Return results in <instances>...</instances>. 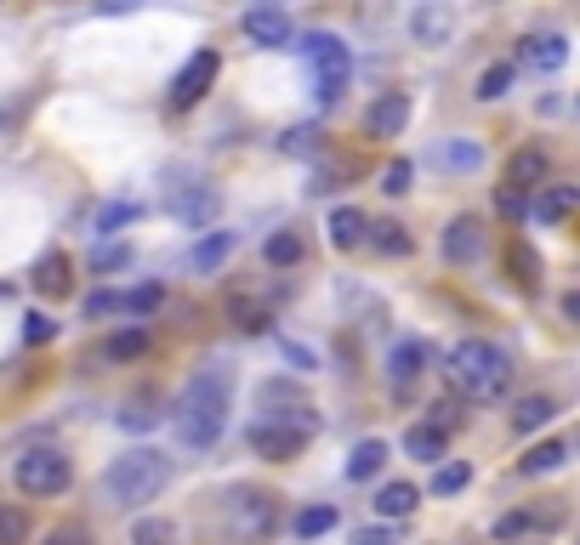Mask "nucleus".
Here are the masks:
<instances>
[{"label":"nucleus","instance_id":"1","mask_svg":"<svg viewBox=\"0 0 580 545\" xmlns=\"http://www.w3.org/2000/svg\"><path fill=\"white\" fill-rule=\"evenodd\" d=\"M228 386H233V370L228 364H211V370H200L182 392H177V415H171V426H177V443L182 450H211V443L222 437V426H228Z\"/></svg>","mask_w":580,"mask_h":545},{"label":"nucleus","instance_id":"2","mask_svg":"<svg viewBox=\"0 0 580 545\" xmlns=\"http://www.w3.org/2000/svg\"><path fill=\"white\" fill-rule=\"evenodd\" d=\"M444 375H450V386L461 392V398H472V404H496L501 392L512 386V364H507L501 346H490V341H456Z\"/></svg>","mask_w":580,"mask_h":545},{"label":"nucleus","instance_id":"3","mask_svg":"<svg viewBox=\"0 0 580 545\" xmlns=\"http://www.w3.org/2000/svg\"><path fill=\"white\" fill-rule=\"evenodd\" d=\"M166 483H171V455H160V450H131V455H120L103 472V501L120 506V512H131V506L160 501Z\"/></svg>","mask_w":580,"mask_h":545},{"label":"nucleus","instance_id":"4","mask_svg":"<svg viewBox=\"0 0 580 545\" xmlns=\"http://www.w3.org/2000/svg\"><path fill=\"white\" fill-rule=\"evenodd\" d=\"M217 528H222V545H257L273 534L279 523V501L268 488H251V483H239L228 494H217Z\"/></svg>","mask_w":580,"mask_h":545},{"label":"nucleus","instance_id":"5","mask_svg":"<svg viewBox=\"0 0 580 545\" xmlns=\"http://www.w3.org/2000/svg\"><path fill=\"white\" fill-rule=\"evenodd\" d=\"M74 483V466L63 450H29L18 461V488L29 494V501H52V494H63Z\"/></svg>","mask_w":580,"mask_h":545},{"label":"nucleus","instance_id":"6","mask_svg":"<svg viewBox=\"0 0 580 545\" xmlns=\"http://www.w3.org/2000/svg\"><path fill=\"white\" fill-rule=\"evenodd\" d=\"M257 398H262V421H268V426H290V432H302V437H308V432H319L313 404H308L290 381H262Z\"/></svg>","mask_w":580,"mask_h":545},{"label":"nucleus","instance_id":"7","mask_svg":"<svg viewBox=\"0 0 580 545\" xmlns=\"http://www.w3.org/2000/svg\"><path fill=\"white\" fill-rule=\"evenodd\" d=\"M302 52H308V58H313V69H319V103H336V97L348 91V74H353L348 46L336 40V34H308Z\"/></svg>","mask_w":580,"mask_h":545},{"label":"nucleus","instance_id":"8","mask_svg":"<svg viewBox=\"0 0 580 545\" xmlns=\"http://www.w3.org/2000/svg\"><path fill=\"white\" fill-rule=\"evenodd\" d=\"M166 302L160 284H142V290H91L86 295V319H109V313H154Z\"/></svg>","mask_w":580,"mask_h":545},{"label":"nucleus","instance_id":"9","mask_svg":"<svg viewBox=\"0 0 580 545\" xmlns=\"http://www.w3.org/2000/svg\"><path fill=\"white\" fill-rule=\"evenodd\" d=\"M217 69H222V58L211 52V46H206V52H193L182 63V74L171 80V109H193V103H200V97L211 91V80H217Z\"/></svg>","mask_w":580,"mask_h":545},{"label":"nucleus","instance_id":"10","mask_svg":"<svg viewBox=\"0 0 580 545\" xmlns=\"http://www.w3.org/2000/svg\"><path fill=\"white\" fill-rule=\"evenodd\" d=\"M478 256H483V222H478V216H456V222L444 228V262L467 268V262H478Z\"/></svg>","mask_w":580,"mask_h":545},{"label":"nucleus","instance_id":"11","mask_svg":"<svg viewBox=\"0 0 580 545\" xmlns=\"http://www.w3.org/2000/svg\"><path fill=\"white\" fill-rule=\"evenodd\" d=\"M239 29H246L251 46H290V18H284V7H251L246 18H239Z\"/></svg>","mask_w":580,"mask_h":545},{"label":"nucleus","instance_id":"12","mask_svg":"<svg viewBox=\"0 0 580 545\" xmlns=\"http://www.w3.org/2000/svg\"><path fill=\"white\" fill-rule=\"evenodd\" d=\"M563 523V506H523V512H507L496 523V539H523V534H547Z\"/></svg>","mask_w":580,"mask_h":545},{"label":"nucleus","instance_id":"13","mask_svg":"<svg viewBox=\"0 0 580 545\" xmlns=\"http://www.w3.org/2000/svg\"><path fill=\"white\" fill-rule=\"evenodd\" d=\"M364 125H370V137H404V125H410V97L404 91L376 97L370 114H364Z\"/></svg>","mask_w":580,"mask_h":545},{"label":"nucleus","instance_id":"14","mask_svg":"<svg viewBox=\"0 0 580 545\" xmlns=\"http://www.w3.org/2000/svg\"><path fill=\"white\" fill-rule=\"evenodd\" d=\"M302 432H290V426H268V421H257L251 426V450L262 455V461H297L302 455Z\"/></svg>","mask_w":580,"mask_h":545},{"label":"nucleus","instance_id":"15","mask_svg":"<svg viewBox=\"0 0 580 545\" xmlns=\"http://www.w3.org/2000/svg\"><path fill=\"white\" fill-rule=\"evenodd\" d=\"M547 176H552V160L541 154V148H518V154L507 160V188H512V193L547 188Z\"/></svg>","mask_w":580,"mask_h":545},{"label":"nucleus","instance_id":"16","mask_svg":"<svg viewBox=\"0 0 580 545\" xmlns=\"http://www.w3.org/2000/svg\"><path fill=\"white\" fill-rule=\"evenodd\" d=\"M563 58H569V40L563 34H523V46H518V63L541 69V74L563 69Z\"/></svg>","mask_w":580,"mask_h":545},{"label":"nucleus","instance_id":"17","mask_svg":"<svg viewBox=\"0 0 580 545\" xmlns=\"http://www.w3.org/2000/svg\"><path fill=\"white\" fill-rule=\"evenodd\" d=\"M69 273H74V262H69L63 251H46V256H40V268H34V290L46 295V302H58V295H69V290H74V279H69Z\"/></svg>","mask_w":580,"mask_h":545},{"label":"nucleus","instance_id":"18","mask_svg":"<svg viewBox=\"0 0 580 545\" xmlns=\"http://www.w3.org/2000/svg\"><path fill=\"white\" fill-rule=\"evenodd\" d=\"M370 239V222L359 205H342V211H330V244L336 251H359V244Z\"/></svg>","mask_w":580,"mask_h":545},{"label":"nucleus","instance_id":"19","mask_svg":"<svg viewBox=\"0 0 580 545\" xmlns=\"http://www.w3.org/2000/svg\"><path fill=\"white\" fill-rule=\"evenodd\" d=\"M421 364H427V346H421V341H399V346H393V359H387L393 392H410V386H416V375H421Z\"/></svg>","mask_w":580,"mask_h":545},{"label":"nucleus","instance_id":"20","mask_svg":"<svg viewBox=\"0 0 580 545\" xmlns=\"http://www.w3.org/2000/svg\"><path fill=\"white\" fill-rule=\"evenodd\" d=\"M450 29H456L450 7H416V12H410V34H416L421 46H444Z\"/></svg>","mask_w":580,"mask_h":545},{"label":"nucleus","instance_id":"21","mask_svg":"<svg viewBox=\"0 0 580 545\" xmlns=\"http://www.w3.org/2000/svg\"><path fill=\"white\" fill-rule=\"evenodd\" d=\"M416 506H421V488L416 483H381V494H376V517H387V523L410 517Z\"/></svg>","mask_w":580,"mask_h":545},{"label":"nucleus","instance_id":"22","mask_svg":"<svg viewBox=\"0 0 580 545\" xmlns=\"http://www.w3.org/2000/svg\"><path fill=\"white\" fill-rule=\"evenodd\" d=\"M558 466H569V443L563 437H547V443H536L523 461H518V472L523 477H547V472H558Z\"/></svg>","mask_w":580,"mask_h":545},{"label":"nucleus","instance_id":"23","mask_svg":"<svg viewBox=\"0 0 580 545\" xmlns=\"http://www.w3.org/2000/svg\"><path fill=\"white\" fill-rule=\"evenodd\" d=\"M97 353H103V364H137L142 353H149V330H114Z\"/></svg>","mask_w":580,"mask_h":545},{"label":"nucleus","instance_id":"24","mask_svg":"<svg viewBox=\"0 0 580 545\" xmlns=\"http://www.w3.org/2000/svg\"><path fill=\"white\" fill-rule=\"evenodd\" d=\"M507 273H512V284H518V290H541V256L529 251L523 239H512V244H507Z\"/></svg>","mask_w":580,"mask_h":545},{"label":"nucleus","instance_id":"25","mask_svg":"<svg viewBox=\"0 0 580 545\" xmlns=\"http://www.w3.org/2000/svg\"><path fill=\"white\" fill-rule=\"evenodd\" d=\"M552 415H558V404L547 398V392H529V398L512 404V432H541Z\"/></svg>","mask_w":580,"mask_h":545},{"label":"nucleus","instance_id":"26","mask_svg":"<svg viewBox=\"0 0 580 545\" xmlns=\"http://www.w3.org/2000/svg\"><path fill=\"white\" fill-rule=\"evenodd\" d=\"M228 313H233V324L246 330V335H262V330L273 324V307H268V302H257V295H233Z\"/></svg>","mask_w":580,"mask_h":545},{"label":"nucleus","instance_id":"27","mask_svg":"<svg viewBox=\"0 0 580 545\" xmlns=\"http://www.w3.org/2000/svg\"><path fill=\"white\" fill-rule=\"evenodd\" d=\"M381 466H387V443H381V437H364L359 450L348 455V477H353V483H370Z\"/></svg>","mask_w":580,"mask_h":545},{"label":"nucleus","instance_id":"28","mask_svg":"<svg viewBox=\"0 0 580 545\" xmlns=\"http://www.w3.org/2000/svg\"><path fill=\"white\" fill-rule=\"evenodd\" d=\"M370 244H376L381 256H410L416 251V239H410L404 222H370Z\"/></svg>","mask_w":580,"mask_h":545},{"label":"nucleus","instance_id":"29","mask_svg":"<svg viewBox=\"0 0 580 545\" xmlns=\"http://www.w3.org/2000/svg\"><path fill=\"white\" fill-rule=\"evenodd\" d=\"M444 450H450V437L432 432V426H410L404 432V455H416V461H444Z\"/></svg>","mask_w":580,"mask_h":545},{"label":"nucleus","instance_id":"30","mask_svg":"<svg viewBox=\"0 0 580 545\" xmlns=\"http://www.w3.org/2000/svg\"><path fill=\"white\" fill-rule=\"evenodd\" d=\"M574 205H580V193H574V188H541V200H536V216H541V222H563Z\"/></svg>","mask_w":580,"mask_h":545},{"label":"nucleus","instance_id":"31","mask_svg":"<svg viewBox=\"0 0 580 545\" xmlns=\"http://www.w3.org/2000/svg\"><path fill=\"white\" fill-rule=\"evenodd\" d=\"M228 251H233V233H206L200 244H193V268H222L228 262Z\"/></svg>","mask_w":580,"mask_h":545},{"label":"nucleus","instance_id":"32","mask_svg":"<svg viewBox=\"0 0 580 545\" xmlns=\"http://www.w3.org/2000/svg\"><path fill=\"white\" fill-rule=\"evenodd\" d=\"M262 256H268V268H297V262H302V239H297V233H273V239L262 244Z\"/></svg>","mask_w":580,"mask_h":545},{"label":"nucleus","instance_id":"33","mask_svg":"<svg viewBox=\"0 0 580 545\" xmlns=\"http://www.w3.org/2000/svg\"><path fill=\"white\" fill-rule=\"evenodd\" d=\"M472 483V466L467 461H444L439 472H432V494H461Z\"/></svg>","mask_w":580,"mask_h":545},{"label":"nucleus","instance_id":"34","mask_svg":"<svg viewBox=\"0 0 580 545\" xmlns=\"http://www.w3.org/2000/svg\"><path fill=\"white\" fill-rule=\"evenodd\" d=\"M290 528H297L302 539H319V534L336 528V512L330 506H308V512H297V523H290Z\"/></svg>","mask_w":580,"mask_h":545},{"label":"nucleus","instance_id":"35","mask_svg":"<svg viewBox=\"0 0 580 545\" xmlns=\"http://www.w3.org/2000/svg\"><path fill=\"white\" fill-rule=\"evenodd\" d=\"M154 421H160V410H154V392H142L137 404H126V410H120V426H126V432H142V426H154Z\"/></svg>","mask_w":580,"mask_h":545},{"label":"nucleus","instance_id":"36","mask_svg":"<svg viewBox=\"0 0 580 545\" xmlns=\"http://www.w3.org/2000/svg\"><path fill=\"white\" fill-rule=\"evenodd\" d=\"M478 160H483V154H478L472 142H444V148H439V165H444V171H478Z\"/></svg>","mask_w":580,"mask_h":545},{"label":"nucleus","instance_id":"37","mask_svg":"<svg viewBox=\"0 0 580 545\" xmlns=\"http://www.w3.org/2000/svg\"><path fill=\"white\" fill-rule=\"evenodd\" d=\"M0 545H29V512L0 506Z\"/></svg>","mask_w":580,"mask_h":545},{"label":"nucleus","instance_id":"38","mask_svg":"<svg viewBox=\"0 0 580 545\" xmlns=\"http://www.w3.org/2000/svg\"><path fill=\"white\" fill-rule=\"evenodd\" d=\"M507 85H512V63H496V69H483V74H478V97H483V103L507 97Z\"/></svg>","mask_w":580,"mask_h":545},{"label":"nucleus","instance_id":"39","mask_svg":"<svg viewBox=\"0 0 580 545\" xmlns=\"http://www.w3.org/2000/svg\"><path fill=\"white\" fill-rule=\"evenodd\" d=\"M177 211H182V216H188L193 228H206V222H211V211H217V200H211V188H193V193H188V200H182Z\"/></svg>","mask_w":580,"mask_h":545},{"label":"nucleus","instance_id":"40","mask_svg":"<svg viewBox=\"0 0 580 545\" xmlns=\"http://www.w3.org/2000/svg\"><path fill=\"white\" fill-rule=\"evenodd\" d=\"M131 545H177V523H166V517H149L137 534H131Z\"/></svg>","mask_w":580,"mask_h":545},{"label":"nucleus","instance_id":"41","mask_svg":"<svg viewBox=\"0 0 580 545\" xmlns=\"http://www.w3.org/2000/svg\"><path fill=\"white\" fill-rule=\"evenodd\" d=\"M40 545H97L91 539V528L86 523H58V528H46V539Z\"/></svg>","mask_w":580,"mask_h":545},{"label":"nucleus","instance_id":"42","mask_svg":"<svg viewBox=\"0 0 580 545\" xmlns=\"http://www.w3.org/2000/svg\"><path fill=\"white\" fill-rule=\"evenodd\" d=\"M137 216H142V205H126V200H120V205H109L103 216H97V233H120V228L137 222Z\"/></svg>","mask_w":580,"mask_h":545},{"label":"nucleus","instance_id":"43","mask_svg":"<svg viewBox=\"0 0 580 545\" xmlns=\"http://www.w3.org/2000/svg\"><path fill=\"white\" fill-rule=\"evenodd\" d=\"M410 176H416L410 160H393V165L381 171V193H410Z\"/></svg>","mask_w":580,"mask_h":545},{"label":"nucleus","instance_id":"44","mask_svg":"<svg viewBox=\"0 0 580 545\" xmlns=\"http://www.w3.org/2000/svg\"><path fill=\"white\" fill-rule=\"evenodd\" d=\"M456 421H461V398H439V404H432V421H427V426H432V432H450Z\"/></svg>","mask_w":580,"mask_h":545},{"label":"nucleus","instance_id":"45","mask_svg":"<svg viewBox=\"0 0 580 545\" xmlns=\"http://www.w3.org/2000/svg\"><path fill=\"white\" fill-rule=\"evenodd\" d=\"M496 211H501L507 222H518V216H529V200H523V193H512V188H501V193H496Z\"/></svg>","mask_w":580,"mask_h":545},{"label":"nucleus","instance_id":"46","mask_svg":"<svg viewBox=\"0 0 580 545\" xmlns=\"http://www.w3.org/2000/svg\"><path fill=\"white\" fill-rule=\"evenodd\" d=\"M353 545H399V534L387 528V523H376V528H359V534H353Z\"/></svg>","mask_w":580,"mask_h":545},{"label":"nucleus","instance_id":"47","mask_svg":"<svg viewBox=\"0 0 580 545\" xmlns=\"http://www.w3.org/2000/svg\"><path fill=\"white\" fill-rule=\"evenodd\" d=\"M52 335H58V324H52V319H40V313L23 324V341H29V346H34V341H52Z\"/></svg>","mask_w":580,"mask_h":545},{"label":"nucleus","instance_id":"48","mask_svg":"<svg viewBox=\"0 0 580 545\" xmlns=\"http://www.w3.org/2000/svg\"><path fill=\"white\" fill-rule=\"evenodd\" d=\"M131 251H120V244H109V251H97V273H109V268H126Z\"/></svg>","mask_w":580,"mask_h":545},{"label":"nucleus","instance_id":"49","mask_svg":"<svg viewBox=\"0 0 580 545\" xmlns=\"http://www.w3.org/2000/svg\"><path fill=\"white\" fill-rule=\"evenodd\" d=\"M563 319H569V324H580V290H569V295H563Z\"/></svg>","mask_w":580,"mask_h":545},{"label":"nucleus","instance_id":"50","mask_svg":"<svg viewBox=\"0 0 580 545\" xmlns=\"http://www.w3.org/2000/svg\"><path fill=\"white\" fill-rule=\"evenodd\" d=\"M7 295H12V284H0V302H7Z\"/></svg>","mask_w":580,"mask_h":545}]
</instances>
